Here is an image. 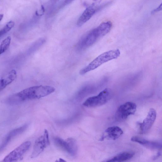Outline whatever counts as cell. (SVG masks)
<instances>
[{"label": "cell", "instance_id": "cell-9", "mask_svg": "<svg viewBox=\"0 0 162 162\" xmlns=\"http://www.w3.org/2000/svg\"><path fill=\"white\" fill-rule=\"evenodd\" d=\"M99 7L95 6V4L93 3L87 8L78 19L77 22V26L80 27L86 23L95 13L100 10Z\"/></svg>", "mask_w": 162, "mask_h": 162}, {"label": "cell", "instance_id": "cell-15", "mask_svg": "<svg viewBox=\"0 0 162 162\" xmlns=\"http://www.w3.org/2000/svg\"><path fill=\"white\" fill-rule=\"evenodd\" d=\"M12 40L10 37L9 36L4 39L1 42L0 46V53L1 54L4 53L9 47Z\"/></svg>", "mask_w": 162, "mask_h": 162}, {"label": "cell", "instance_id": "cell-14", "mask_svg": "<svg viewBox=\"0 0 162 162\" xmlns=\"http://www.w3.org/2000/svg\"><path fill=\"white\" fill-rule=\"evenodd\" d=\"M135 153L131 152H123L108 160L107 162H123L131 159Z\"/></svg>", "mask_w": 162, "mask_h": 162}, {"label": "cell", "instance_id": "cell-20", "mask_svg": "<svg viewBox=\"0 0 162 162\" xmlns=\"http://www.w3.org/2000/svg\"><path fill=\"white\" fill-rule=\"evenodd\" d=\"M75 0H65L64 4L65 5H68L73 2Z\"/></svg>", "mask_w": 162, "mask_h": 162}, {"label": "cell", "instance_id": "cell-2", "mask_svg": "<svg viewBox=\"0 0 162 162\" xmlns=\"http://www.w3.org/2000/svg\"><path fill=\"white\" fill-rule=\"evenodd\" d=\"M112 23L111 21L104 22L83 37L77 45L79 50H84L92 46L100 38L107 34L110 31Z\"/></svg>", "mask_w": 162, "mask_h": 162}, {"label": "cell", "instance_id": "cell-7", "mask_svg": "<svg viewBox=\"0 0 162 162\" xmlns=\"http://www.w3.org/2000/svg\"><path fill=\"white\" fill-rule=\"evenodd\" d=\"M54 140L57 146L70 155L74 156L77 154V145L75 141L73 138H69L64 140L59 137H56Z\"/></svg>", "mask_w": 162, "mask_h": 162}, {"label": "cell", "instance_id": "cell-11", "mask_svg": "<svg viewBox=\"0 0 162 162\" xmlns=\"http://www.w3.org/2000/svg\"><path fill=\"white\" fill-rule=\"evenodd\" d=\"M123 134L121 128L118 126H114L110 127L106 130L100 139L103 141L105 139L116 140Z\"/></svg>", "mask_w": 162, "mask_h": 162}, {"label": "cell", "instance_id": "cell-12", "mask_svg": "<svg viewBox=\"0 0 162 162\" xmlns=\"http://www.w3.org/2000/svg\"><path fill=\"white\" fill-rule=\"evenodd\" d=\"M28 126V125H25L10 131L5 136L3 140L1 145V152L2 150L6 147L13 139L25 131L27 129Z\"/></svg>", "mask_w": 162, "mask_h": 162}, {"label": "cell", "instance_id": "cell-18", "mask_svg": "<svg viewBox=\"0 0 162 162\" xmlns=\"http://www.w3.org/2000/svg\"><path fill=\"white\" fill-rule=\"evenodd\" d=\"M45 8L43 5H42L41 8L36 11L35 14L38 16H40L43 15L45 12Z\"/></svg>", "mask_w": 162, "mask_h": 162}, {"label": "cell", "instance_id": "cell-3", "mask_svg": "<svg viewBox=\"0 0 162 162\" xmlns=\"http://www.w3.org/2000/svg\"><path fill=\"white\" fill-rule=\"evenodd\" d=\"M120 55L119 49L111 50L100 54L91 62L80 71V74L83 75L87 72L96 69L99 66L111 60L118 58Z\"/></svg>", "mask_w": 162, "mask_h": 162}, {"label": "cell", "instance_id": "cell-1", "mask_svg": "<svg viewBox=\"0 0 162 162\" xmlns=\"http://www.w3.org/2000/svg\"><path fill=\"white\" fill-rule=\"evenodd\" d=\"M55 89L48 86H37L31 87L16 93L6 100L10 105H17L28 100L40 99L53 93Z\"/></svg>", "mask_w": 162, "mask_h": 162}, {"label": "cell", "instance_id": "cell-8", "mask_svg": "<svg viewBox=\"0 0 162 162\" xmlns=\"http://www.w3.org/2000/svg\"><path fill=\"white\" fill-rule=\"evenodd\" d=\"M31 144L30 141H26L22 143L7 155L2 161L14 162L20 160L23 158V155L30 149Z\"/></svg>", "mask_w": 162, "mask_h": 162}, {"label": "cell", "instance_id": "cell-6", "mask_svg": "<svg viewBox=\"0 0 162 162\" xmlns=\"http://www.w3.org/2000/svg\"><path fill=\"white\" fill-rule=\"evenodd\" d=\"M49 144V133L47 130H45L43 134L38 137L35 141L31 156V158H34L37 157Z\"/></svg>", "mask_w": 162, "mask_h": 162}, {"label": "cell", "instance_id": "cell-19", "mask_svg": "<svg viewBox=\"0 0 162 162\" xmlns=\"http://www.w3.org/2000/svg\"><path fill=\"white\" fill-rule=\"evenodd\" d=\"M162 10V2L159 5V7H158L157 8H156V9H154V10H153L151 12V13L152 15H153L156 13H157L160 12V11H161Z\"/></svg>", "mask_w": 162, "mask_h": 162}, {"label": "cell", "instance_id": "cell-4", "mask_svg": "<svg viewBox=\"0 0 162 162\" xmlns=\"http://www.w3.org/2000/svg\"><path fill=\"white\" fill-rule=\"evenodd\" d=\"M112 96V93L110 89L106 88L96 96L87 99L83 105L89 108H96L107 103Z\"/></svg>", "mask_w": 162, "mask_h": 162}, {"label": "cell", "instance_id": "cell-22", "mask_svg": "<svg viewBox=\"0 0 162 162\" xmlns=\"http://www.w3.org/2000/svg\"><path fill=\"white\" fill-rule=\"evenodd\" d=\"M4 17V14H0V21H1Z\"/></svg>", "mask_w": 162, "mask_h": 162}, {"label": "cell", "instance_id": "cell-10", "mask_svg": "<svg viewBox=\"0 0 162 162\" xmlns=\"http://www.w3.org/2000/svg\"><path fill=\"white\" fill-rule=\"evenodd\" d=\"M156 117V111L153 108L150 109L148 115L142 123H139L140 129L142 133L148 131L152 127Z\"/></svg>", "mask_w": 162, "mask_h": 162}, {"label": "cell", "instance_id": "cell-13", "mask_svg": "<svg viewBox=\"0 0 162 162\" xmlns=\"http://www.w3.org/2000/svg\"><path fill=\"white\" fill-rule=\"evenodd\" d=\"M17 77V72L15 69H12L8 73L1 78L0 80V90L1 91L10 84Z\"/></svg>", "mask_w": 162, "mask_h": 162}, {"label": "cell", "instance_id": "cell-16", "mask_svg": "<svg viewBox=\"0 0 162 162\" xmlns=\"http://www.w3.org/2000/svg\"><path fill=\"white\" fill-rule=\"evenodd\" d=\"M15 25V23L13 21H10L7 23L0 31V36L6 34Z\"/></svg>", "mask_w": 162, "mask_h": 162}, {"label": "cell", "instance_id": "cell-17", "mask_svg": "<svg viewBox=\"0 0 162 162\" xmlns=\"http://www.w3.org/2000/svg\"><path fill=\"white\" fill-rule=\"evenodd\" d=\"M131 140L132 142H137L147 146L150 142L143 138L137 136L132 137L131 138Z\"/></svg>", "mask_w": 162, "mask_h": 162}, {"label": "cell", "instance_id": "cell-21", "mask_svg": "<svg viewBox=\"0 0 162 162\" xmlns=\"http://www.w3.org/2000/svg\"><path fill=\"white\" fill-rule=\"evenodd\" d=\"M93 1L95 2L94 3L96 4V3H99V2H100V1H102V0H93Z\"/></svg>", "mask_w": 162, "mask_h": 162}, {"label": "cell", "instance_id": "cell-5", "mask_svg": "<svg viewBox=\"0 0 162 162\" xmlns=\"http://www.w3.org/2000/svg\"><path fill=\"white\" fill-rule=\"evenodd\" d=\"M137 107L135 103L130 102L120 105L116 111V119L119 122L125 121L128 116L135 114Z\"/></svg>", "mask_w": 162, "mask_h": 162}]
</instances>
